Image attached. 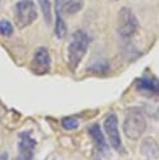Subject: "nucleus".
<instances>
[{"label":"nucleus","mask_w":159,"mask_h":160,"mask_svg":"<svg viewBox=\"0 0 159 160\" xmlns=\"http://www.w3.org/2000/svg\"><path fill=\"white\" fill-rule=\"evenodd\" d=\"M89 46V36L83 30H75L68 44V62L71 70H76Z\"/></svg>","instance_id":"nucleus-1"},{"label":"nucleus","mask_w":159,"mask_h":160,"mask_svg":"<svg viewBox=\"0 0 159 160\" xmlns=\"http://www.w3.org/2000/svg\"><path fill=\"white\" fill-rule=\"evenodd\" d=\"M145 128H146V121L141 110L133 108L125 112L123 121V131L128 139L134 141L139 140L140 136L144 134Z\"/></svg>","instance_id":"nucleus-2"},{"label":"nucleus","mask_w":159,"mask_h":160,"mask_svg":"<svg viewBox=\"0 0 159 160\" xmlns=\"http://www.w3.org/2000/svg\"><path fill=\"white\" fill-rule=\"evenodd\" d=\"M38 18V9L33 0H18L14 5V22L18 29H25Z\"/></svg>","instance_id":"nucleus-3"},{"label":"nucleus","mask_w":159,"mask_h":160,"mask_svg":"<svg viewBox=\"0 0 159 160\" xmlns=\"http://www.w3.org/2000/svg\"><path fill=\"white\" fill-rule=\"evenodd\" d=\"M116 28H118L119 35L124 39L131 38L138 31L139 22H138L135 14L133 12L130 8L123 6L119 10L118 18H116Z\"/></svg>","instance_id":"nucleus-4"},{"label":"nucleus","mask_w":159,"mask_h":160,"mask_svg":"<svg viewBox=\"0 0 159 160\" xmlns=\"http://www.w3.org/2000/svg\"><path fill=\"white\" fill-rule=\"evenodd\" d=\"M50 66H51V58L49 55L48 49L44 48V46L38 48L34 56H33L31 64H30L31 71L34 74L43 75V74H46L50 70Z\"/></svg>","instance_id":"nucleus-5"},{"label":"nucleus","mask_w":159,"mask_h":160,"mask_svg":"<svg viewBox=\"0 0 159 160\" xmlns=\"http://www.w3.org/2000/svg\"><path fill=\"white\" fill-rule=\"evenodd\" d=\"M104 130L110 145L115 150H121V139L118 129V118L115 114H109L104 120Z\"/></svg>","instance_id":"nucleus-6"},{"label":"nucleus","mask_w":159,"mask_h":160,"mask_svg":"<svg viewBox=\"0 0 159 160\" xmlns=\"http://www.w3.org/2000/svg\"><path fill=\"white\" fill-rule=\"evenodd\" d=\"M136 88L140 94L148 96L159 95V80L153 75H144L136 81Z\"/></svg>","instance_id":"nucleus-7"},{"label":"nucleus","mask_w":159,"mask_h":160,"mask_svg":"<svg viewBox=\"0 0 159 160\" xmlns=\"http://www.w3.org/2000/svg\"><path fill=\"white\" fill-rule=\"evenodd\" d=\"M35 148V140L30 132H23L19 141V160H31Z\"/></svg>","instance_id":"nucleus-8"},{"label":"nucleus","mask_w":159,"mask_h":160,"mask_svg":"<svg viewBox=\"0 0 159 160\" xmlns=\"http://www.w3.org/2000/svg\"><path fill=\"white\" fill-rule=\"evenodd\" d=\"M141 154L148 159H156L159 158V145L153 138H146L140 144Z\"/></svg>","instance_id":"nucleus-9"},{"label":"nucleus","mask_w":159,"mask_h":160,"mask_svg":"<svg viewBox=\"0 0 159 160\" xmlns=\"http://www.w3.org/2000/svg\"><path fill=\"white\" fill-rule=\"evenodd\" d=\"M63 14L65 15H74L79 12L84 6V0H55Z\"/></svg>","instance_id":"nucleus-10"},{"label":"nucleus","mask_w":159,"mask_h":160,"mask_svg":"<svg viewBox=\"0 0 159 160\" xmlns=\"http://www.w3.org/2000/svg\"><path fill=\"white\" fill-rule=\"evenodd\" d=\"M54 11H55V26H54V32H55V36L58 39H63L65 35H66V24L63 19V12L60 10V6L59 4L55 1V5H54Z\"/></svg>","instance_id":"nucleus-11"},{"label":"nucleus","mask_w":159,"mask_h":160,"mask_svg":"<svg viewBox=\"0 0 159 160\" xmlns=\"http://www.w3.org/2000/svg\"><path fill=\"white\" fill-rule=\"evenodd\" d=\"M89 135L91 136V139H93V141L95 142V145L98 146V149H99L103 154H105V152L108 151V144H106V141H105V139H104V135H103V132H101V130H100V126H99L98 124H94V125L89 129Z\"/></svg>","instance_id":"nucleus-12"},{"label":"nucleus","mask_w":159,"mask_h":160,"mask_svg":"<svg viewBox=\"0 0 159 160\" xmlns=\"http://www.w3.org/2000/svg\"><path fill=\"white\" fill-rule=\"evenodd\" d=\"M43 18L45 20V22L49 25L51 22V16H53V4L51 0H38Z\"/></svg>","instance_id":"nucleus-13"},{"label":"nucleus","mask_w":159,"mask_h":160,"mask_svg":"<svg viewBox=\"0 0 159 160\" xmlns=\"http://www.w3.org/2000/svg\"><path fill=\"white\" fill-rule=\"evenodd\" d=\"M13 31H14L13 24L6 19H1L0 20V34L3 36H10L13 35Z\"/></svg>","instance_id":"nucleus-14"},{"label":"nucleus","mask_w":159,"mask_h":160,"mask_svg":"<svg viewBox=\"0 0 159 160\" xmlns=\"http://www.w3.org/2000/svg\"><path fill=\"white\" fill-rule=\"evenodd\" d=\"M61 125L66 130H73V129L78 128V121L74 118H64L61 121Z\"/></svg>","instance_id":"nucleus-15"},{"label":"nucleus","mask_w":159,"mask_h":160,"mask_svg":"<svg viewBox=\"0 0 159 160\" xmlns=\"http://www.w3.org/2000/svg\"><path fill=\"white\" fill-rule=\"evenodd\" d=\"M0 160H8V154H3L0 156Z\"/></svg>","instance_id":"nucleus-16"},{"label":"nucleus","mask_w":159,"mask_h":160,"mask_svg":"<svg viewBox=\"0 0 159 160\" xmlns=\"http://www.w3.org/2000/svg\"><path fill=\"white\" fill-rule=\"evenodd\" d=\"M113 1H118V0H113Z\"/></svg>","instance_id":"nucleus-17"},{"label":"nucleus","mask_w":159,"mask_h":160,"mask_svg":"<svg viewBox=\"0 0 159 160\" xmlns=\"http://www.w3.org/2000/svg\"><path fill=\"white\" fill-rule=\"evenodd\" d=\"M0 1H1V0H0Z\"/></svg>","instance_id":"nucleus-18"}]
</instances>
